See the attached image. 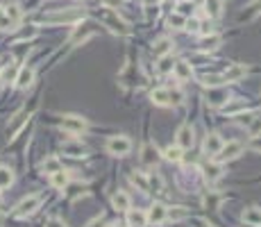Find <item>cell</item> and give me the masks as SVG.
<instances>
[{
	"instance_id": "cell-32",
	"label": "cell",
	"mask_w": 261,
	"mask_h": 227,
	"mask_svg": "<svg viewBox=\"0 0 261 227\" xmlns=\"http://www.w3.org/2000/svg\"><path fill=\"white\" fill-rule=\"evenodd\" d=\"M193 7H196V5H191L188 0H184V2H180V5H178V14H182L184 18H186V16L193 14Z\"/></svg>"
},
{
	"instance_id": "cell-8",
	"label": "cell",
	"mask_w": 261,
	"mask_h": 227,
	"mask_svg": "<svg viewBox=\"0 0 261 227\" xmlns=\"http://www.w3.org/2000/svg\"><path fill=\"white\" fill-rule=\"evenodd\" d=\"M14 82H16V86H18V89H28V86L34 82V68H30V66H23V68H18Z\"/></svg>"
},
{
	"instance_id": "cell-42",
	"label": "cell",
	"mask_w": 261,
	"mask_h": 227,
	"mask_svg": "<svg viewBox=\"0 0 261 227\" xmlns=\"http://www.w3.org/2000/svg\"><path fill=\"white\" fill-rule=\"evenodd\" d=\"M261 132V118H254L252 120V134H259Z\"/></svg>"
},
{
	"instance_id": "cell-5",
	"label": "cell",
	"mask_w": 261,
	"mask_h": 227,
	"mask_svg": "<svg viewBox=\"0 0 261 227\" xmlns=\"http://www.w3.org/2000/svg\"><path fill=\"white\" fill-rule=\"evenodd\" d=\"M159 159H162V154H159V150L154 148L152 144H146L141 148V164L148 168H154L159 164Z\"/></svg>"
},
{
	"instance_id": "cell-41",
	"label": "cell",
	"mask_w": 261,
	"mask_h": 227,
	"mask_svg": "<svg viewBox=\"0 0 261 227\" xmlns=\"http://www.w3.org/2000/svg\"><path fill=\"white\" fill-rule=\"evenodd\" d=\"M46 227H66V225H64V220H60V218H50Z\"/></svg>"
},
{
	"instance_id": "cell-48",
	"label": "cell",
	"mask_w": 261,
	"mask_h": 227,
	"mask_svg": "<svg viewBox=\"0 0 261 227\" xmlns=\"http://www.w3.org/2000/svg\"><path fill=\"white\" fill-rule=\"evenodd\" d=\"M112 227H123V225H112Z\"/></svg>"
},
{
	"instance_id": "cell-7",
	"label": "cell",
	"mask_w": 261,
	"mask_h": 227,
	"mask_svg": "<svg viewBox=\"0 0 261 227\" xmlns=\"http://www.w3.org/2000/svg\"><path fill=\"white\" fill-rule=\"evenodd\" d=\"M175 141H178V146L182 150L193 148V141H196V136H193V128H191V125H182V128L178 130V134H175Z\"/></svg>"
},
{
	"instance_id": "cell-9",
	"label": "cell",
	"mask_w": 261,
	"mask_h": 227,
	"mask_svg": "<svg viewBox=\"0 0 261 227\" xmlns=\"http://www.w3.org/2000/svg\"><path fill=\"white\" fill-rule=\"evenodd\" d=\"M166 214H168V209L164 207L162 202H154L146 216H148V222H152V225H162V222L166 220Z\"/></svg>"
},
{
	"instance_id": "cell-45",
	"label": "cell",
	"mask_w": 261,
	"mask_h": 227,
	"mask_svg": "<svg viewBox=\"0 0 261 227\" xmlns=\"http://www.w3.org/2000/svg\"><path fill=\"white\" fill-rule=\"evenodd\" d=\"M188 2H191V5H204L207 0H188Z\"/></svg>"
},
{
	"instance_id": "cell-12",
	"label": "cell",
	"mask_w": 261,
	"mask_h": 227,
	"mask_svg": "<svg viewBox=\"0 0 261 227\" xmlns=\"http://www.w3.org/2000/svg\"><path fill=\"white\" fill-rule=\"evenodd\" d=\"M128 222H130V227H146L148 216L141 209H128Z\"/></svg>"
},
{
	"instance_id": "cell-47",
	"label": "cell",
	"mask_w": 261,
	"mask_h": 227,
	"mask_svg": "<svg viewBox=\"0 0 261 227\" xmlns=\"http://www.w3.org/2000/svg\"><path fill=\"white\" fill-rule=\"evenodd\" d=\"M202 227H214V225H207V222H202Z\"/></svg>"
},
{
	"instance_id": "cell-14",
	"label": "cell",
	"mask_w": 261,
	"mask_h": 227,
	"mask_svg": "<svg viewBox=\"0 0 261 227\" xmlns=\"http://www.w3.org/2000/svg\"><path fill=\"white\" fill-rule=\"evenodd\" d=\"M104 23L107 25H114V30H118V32H123V34H128V23H123V20L118 18V14H116V12H112L109 10L107 14H104Z\"/></svg>"
},
{
	"instance_id": "cell-21",
	"label": "cell",
	"mask_w": 261,
	"mask_h": 227,
	"mask_svg": "<svg viewBox=\"0 0 261 227\" xmlns=\"http://www.w3.org/2000/svg\"><path fill=\"white\" fill-rule=\"evenodd\" d=\"M41 170L52 175V173H57V170H62V162L57 157H48V159H44V164H41Z\"/></svg>"
},
{
	"instance_id": "cell-30",
	"label": "cell",
	"mask_w": 261,
	"mask_h": 227,
	"mask_svg": "<svg viewBox=\"0 0 261 227\" xmlns=\"http://www.w3.org/2000/svg\"><path fill=\"white\" fill-rule=\"evenodd\" d=\"M186 209L184 207H175V209H170V212L166 214V218H170V220H182V218H186Z\"/></svg>"
},
{
	"instance_id": "cell-6",
	"label": "cell",
	"mask_w": 261,
	"mask_h": 227,
	"mask_svg": "<svg viewBox=\"0 0 261 227\" xmlns=\"http://www.w3.org/2000/svg\"><path fill=\"white\" fill-rule=\"evenodd\" d=\"M222 148V138L220 134H207V138H204V144H202V152L207 154V157H216L218 150Z\"/></svg>"
},
{
	"instance_id": "cell-38",
	"label": "cell",
	"mask_w": 261,
	"mask_h": 227,
	"mask_svg": "<svg viewBox=\"0 0 261 227\" xmlns=\"http://www.w3.org/2000/svg\"><path fill=\"white\" fill-rule=\"evenodd\" d=\"M236 120L241 125H250L254 120V114H236Z\"/></svg>"
},
{
	"instance_id": "cell-29",
	"label": "cell",
	"mask_w": 261,
	"mask_h": 227,
	"mask_svg": "<svg viewBox=\"0 0 261 227\" xmlns=\"http://www.w3.org/2000/svg\"><path fill=\"white\" fill-rule=\"evenodd\" d=\"M16 73H18V66H16V64H10V66H5V68H2L0 78L5 80V82H14V80H16Z\"/></svg>"
},
{
	"instance_id": "cell-25",
	"label": "cell",
	"mask_w": 261,
	"mask_h": 227,
	"mask_svg": "<svg viewBox=\"0 0 261 227\" xmlns=\"http://www.w3.org/2000/svg\"><path fill=\"white\" fill-rule=\"evenodd\" d=\"M78 18H82V12H64V14H57L48 20H52V23H68V20H78Z\"/></svg>"
},
{
	"instance_id": "cell-16",
	"label": "cell",
	"mask_w": 261,
	"mask_h": 227,
	"mask_svg": "<svg viewBox=\"0 0 261 227\" xmlns=\"http://www.w3.org/2000/svg\"><path fill=\"white\" fill-rule=\"evenodd\" d=\"M150 98H152V102L159 104V107H168V104H170V91L168 89H154L152 94H150Z\"/></svg>"
},
{
	"instance_id": "cell-2",
	"label": "cell",
	"mask_w": 261,
	"mask_h": 227,
	"mask_svg": "<svg viewBox=\"0 0 261 227\" xmlns=\"http://www.w3.org/2000/svg\"><path fill=\"white\" fill-rule=\"evenodd\" d=\"M241 152H243L241 141H230V144H222V148L218 150L216 159L218 162H232V159H236Z\"/></svg>"
},
{
	"instance_id": "cell-36",
	"label": "cell",
	"mask_w": 261,
	"mask_h": 227,
	"mask_svg": "<svg viewBox=\"0 0 261 227\" xmlns=\"http://www.w3.org/2000/svg\"><path fill=\"white\" fill-rule=\"evenodd\" d=\"M14 25H12V20L7 18L5 14V7H0V30H12Z\"/></svg>"
},
{
	"instance_id": "cell-11",
	"label": "cell",
	"mask_w": 261,
	"mask_h": 227,
	"mask_svg": "<svg viewBox=\"0 0 261 227\" xmlns=\"http://www.w3.org/2000/svg\"><path fill=\"white\" fill-rule=\"evenodd\" d=\"M246 73H248V68L243 64H232L230 68L222 73V82H236V80L246 78Z\"/></svg>"
},
{
	"instance_id": "cell-1",
	"label": "cell",
	"mask_w": 261,
	"mask_h": 227,
	"mask_svg": "<svg viewBox=\"0 0 261 227\" xmlns=\"http://www.w3.org/2000/svg\"><path fill=\"white\" fill-rule=\"evenodd\" d=\"M132 150V141L128 136H112L107 141V152L114 157H125Z\"/></svg>"
},
{
	"instance_id": "cell-28",
	"label": "cell",
	"mask_w": 261,
	"mask_h": 227,
	"mask_svg": "<svg viewBox=\"0 0 261 227\" xmlns=\"http://www.w3.org/2000/svg\"><path fill=\"white\" fill-rule=\"evenodd\" d=\"M64 152L70 157H82L84 154V146L82 144H64Z\"/></svg>"
},
{
	"instance_id": "cell-37",
	"label": "cell",
	"mask_w": 261,
	"mask_h": 227,
	"mask_svg": "<svg viewBox=\"0 0 261 227\" xmlns=\"http://www.w3.org/2000/svg\"><path fill=\"white\" fill-rule=\"evenodd\" d=\"M246 107V104L243 102H234V104H225V107H222V114H238L241 112V109Z\"/></svg>"
},
{
	"instance_id": "cell-17",
	"label": "cell",
	"mask_w": 261,
	"mask_h": 227,
	"mask_svg": "<svg viewBox=\"0 0 261 227\" xmlns=\"http://www.w3.org/2000/svg\"><path fill=\"white\" fill-rule=\"evenodd\" d=\"M243 222H248V225H261V209L259 207H248L246 212H243Z\"/></svg>"
},
{
	"instance_id": "cell-26",
	"label": "cell",
	"mask_w": 261,
	"mask_h": 227,
	"mask_svg": "<svg viewBox=\"0 0 261 227\" xmlns=\"http://www.w3.org/2000/svg\"><path fill=\"white\" fill-rule=\"evenodd\" d=\"M164 157H166L168 162H182V148H180L178 144L168 146V148L164 150Z\"/></svg>"
},
{
	"instance_id": "cell-4",
	"label": "cell",
	"mask_w": 261,
	"mask_h": 227,
	"mask_svg": "<svg viewBox=\"0 0 261 227\" xmlns=\"http://www.w3.org/2000/svg\"><path fill=\"white\" fill-rule=\"evenodd\" d=\"M62 130L68 134H82L86 130V120L80 118V116H64L62 120Z\"/></svg>"
},
{
	"instance_id": "cell-18",
	"label": "cell",
	"mask_w": 261,
	"mask_h": 227,
	"mask_svg": "<svg viewBox=\"0 0 261 227\" xmlns=\"http://www.w3.org/2000/svg\"><path fill=\"white\" fill-rule=\"evenodd\" d=\"M130 182H132L134 186H138V191H148L150 188V180L146 173H132L130 175Z\"/></svg>"
},
{
	"instance_id": "cell-23",
	"label": "cell",
	"mask_w": 261,
	"mask_h": 227,
	"mask_svg": "<svg viewBox=\"0 0 261 227\" xmlns=\"http://www.w3.org/2000/svg\"><path fill=\"white\" fill-rule=\"evenodd\" d=\"M218 46H220V36L218 34H204V39H202V44H200V50H216Z\"/></svg>"
},
{
	"instance_id": "cell-43",
	"label": "cell",
	"mask_w": 261,
	"mask_h": 227,
	"mask_svg": "<svg viewBox=\"0 0 261 227\" xmlns=\"http://www.w3.org/2000/svg\"><path fill=\"white\" fill-rule=\"evenodd\" d=\"M100 2H102L104 7H118L120 0H100Z\"/></svg>"
},
{
	"instance_id": "cell-31",
	"label": "cell",
	"mask_w": 261,
	"mask_h": 227,
	"mask_svg": "<svg viewBox=\"0 0 261 227\" xmlns=\"http://www.w3.org/2000/svg\"><path fill=\"white\" fill-rule=\"evenodd\" d=\"M184 23H186V18H184L182 14H178V12L168 16V25H170V28H184Z\"/></svg>"
},
{
	"instance_id": "cell-24",
	"label": "cell",
	"mask_w": 261,
	"mask_h": 227,
	"mask_svg": "<svg viewBox=\"0 0 261 227\" xmlns=\"http://www.w3.org/2000/svg\"><path fill=\"white\" fill-rule=\"evenodd\" d=\"M14 184V173L7 166H0V188H10Z\"/></svg>"
},
{
	"instance_id": "cell-34",
	"label": "cell",
	"mask_w": 261,
	"mask_h": 227,
	"mask_svg": "<svg viewBox=\"0 0 261 227\" xmlns=\"http://www.w3.org/2000/svg\"><path fill=\"white\" fill-rule=\"evenodd\" d=\"M227 100L225 91H212V96H209V102L212 104H222Z\"/></svg>"
},
{
	"instance_id": "cell-35",
	"label": "cell",
	"mask_w": 261,
	"mask_h": 227,
	"mask_svg": "<svg viewBox=\"0 0 261 227\" xmlns=\"http://www.w3.org/2000/svg\"><path fill=\"white\" fill-rule=\"evenodd\" d=\"M172 64H175V62H172L170 57H166V54H164L162 62H159V73H168V70H172Z\"/></svg>"
},
{
	"instance_id": "cell-15",
	"label": "cell",
	"mask_w": 261,
	"mask_h": 227,
	"mask_svg": "<svg viewBox=\"0 0 261 227\" xmlns=\"http://www.w3.org/2000/svg\"><path fill=\"white\" fill-rule=\"evenodd\" d=\"M170 50H172V41L168 39V36H162V39H157V41H154V46H152L154 57H164V54H168Z\"/></svg>"
},
{
	"instance_id": "cell-39",
	"label": "cell",
	"mask_w": 261,
	"mask_h": 227,
	"mask_svg": "<svg viewBox=\"0 0 261 227\" xmlns=\"http://www.w3.org/2000/svg\"><path fill=\"white\" fill-rule=\"evenodd\" d=\"M250 150H254V152H261V132L252 136V141H250Z\"/></svg>"
},
{
	"instance_id": "cell-40",
	"label": "cell",
	"mask_w": 261,
	"mask_h": 227,
	"mask_svg": "<svg viewBox=\"0 0 261 227\" xmlns=\"http://www.w3.org/2000/svg\"><path fill=\"white\" fill-rule=\"evenodd\" d=\"M184 28H186L188 32H198V30H200V20H198V18H188L186 23H184Z\"/></svg>"
},
{
	"instance_id": "cell-44",
	"label": "cell",
	"mask_w": 261,
	"mask_h": 227,
	"mask_svg": "<svg viewBox=\"0 0 261 227\" xmlns=\"http://www.w3.org/2000/svg\"><path fill=\"white\" fill-rule=\"evenodd\" d=\"M100 225H102V218H96V220L89 222V227H100Z\"/></svg>"
},
{
	"instance_id": "cell-10",
	"label": "cell",
	"mask_w": 261,
	"mask_h": 227,
	"mask_svg": "<svg viewBox=\"0 0 261 227\" xmlns=\"http://www.w3.org/2000/svg\"><path fill=\"white\" fill-rule=\"evenodd\" d=\"M172 75L178 78V82H186V80H191L193 75V68L188 62H175L172 64Z\"/></svg>"
},
{
	"instance_id": "cell-33",
	"label": "cell",
	"mask_w": 261,
	"mask_h": 227,
	"mask_svg": "<svg viewBox=\"0 0 261 227\" xmlns=\"http://www.w3.org/2000/svg\"><path fill=\"white\" fill-rule=\"evenodd\" d=\"M220 84H222V75H207V78H204V86L216 89V86H220Z\"/></svg>"
},
{
	"instance_id": "cell-27",
	"label": "cell",
	"mask_w": 261,
	"mask_h": 227,
	"mask_svg": "<svg viewBox=\"0 0 261 227\" xmlns=\"http://www.w3.org/2000/svg\"><path fill=\"white\" fill-rule=\"evenodd\" d=\"M5 14H7V18L12 20V25H16L20 20V7L16 5V2H14V5H7L5 7Z\"/></svg>"
},
{
	"instance_id": "cell-20",
	"label": "cell",
	"mask_w": 261,
	"mask_h": 227,
	"mask_svg": "<svg viewBox=\"0 0 261 227\" xmlns=\"http://www.w3.org/2000/svg\"><path fill=\"white\" fill-rule=\"evenodd\" d=\"M50 182H52L54 188H64V186H68V173H66L64 168H62V170H57V173L50 175Z\"/></svg>"
},
{
	"instance_id": "cell-46",
	"label": "cell",
	"mask_w": 261,
	"mask_h": 227,
	"mask_svg": "<svg viewBox=\"0 0 261 227\" xmlns=\"http://www.w3.org/2000/svg\"><path fill=\"white\" fill-rule=\"evenodd\" d=\"M143 2H146V5H157L159 0H143Z\"/></svg>"
},
{
	"instance_id": "cell-22",
	"label": "cell",
	"mask_w": 261,
	"mask_h": 227,
	"mask_svg": "<svg viewBox=\"0 0 261 227\" xmlns=\"http://www.w3.org/2000/svg\"><path fill=\"white\" fill-rule=\"evenodd\" d=\"M25 116H28V112H18L14 116V118H12V123L7 125V134H16L18 132L20 128H23V123H25Z\"/></svg>"
},
{
	"instance_id": "cell-3",
	"label": "cell",
	"mask_w": 261,
	"mask_h": 227,
	"mask_svg": "<svg viewBox=\"0 0 261 227\" xmlns=\"http://www.w3.org/2000/svg\"><path fill=\"white\" fill-rule=\"evenodd\" d=\"M41 204V198L36 196V193H32V196L23 198L18 204H16V216H30V214H34L36 209H39Z\"/></svg>"
},
{
	"instance_id": "cell-13",
	"label": "cell",
	"mask_w": 261,
	"mask_h": 227,
	"mask_svg": "<svg viewBox=\"0 0 261 227\" xmlns=\"http://www.w3.org/2000/svg\"><path fill=\"white\" fill-rule=\"evenodd\" d=\"M112 207L116 209V212H128L130 209V196L125 191H118L112 196Z\"/></svg>"
},
{
	"instance_id": "cell-19",
	"label": "cell",
	"mask_w": 261,
	"mask_h": 227,
	"mask_svg": "<svg viewBox=\"0 0 261 227\" xmlns=\"http://www.w3.org/2000/svg\"><path fill=\"white\" fill-rule=\"evenodd\" d=\"M220 175H222V168L218 166V164H207V166H204V180H207L209 184H214Z\"/></svg>"
}]
</instances>
